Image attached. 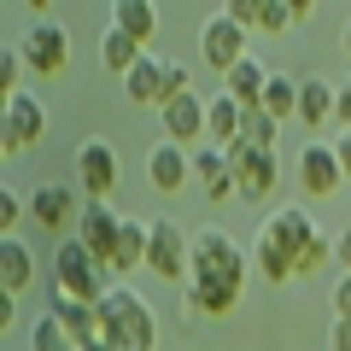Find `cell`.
Wrapping results in <instances>:
<instances>
[{"label": "cell", "instance_id": "8d00e7d4", "mask_svg": "<svg viewBox=\"0 0 351 351\" xmlns=\"http://www.w3.org/2000/svg\"><path fill=\"white\" fill-rule=\"evenodd\" d=\"M334 147H339V164H346V182H351V129H346V135L334 141Z\"/></svg>", "mask_w": 351, "mask_h": 351}, {"label": "cell", "instance_id": "1f68e13d", "mask_svg": "<svg viewBox=\"0 0 351 351\" xmlns=\"http://www.w3.org/2000/svg\"><path fill=\"white\" fill-rule=\"evenodd\" d=\"M223 12H228V18H234V24H240V29H246V36H258V18H263V0H228Z\"/></svg>", "mask_w": 351, "mask_h": 351}, {"label": "cell", "instance_id": "484cf974", "mask_svg": "<svg viewBox=\"0 0 351 351\" xmlns=\"http://www.w3.org/2000/svg\"><path fill=\"white\" fill-rule=\"evenodd\" d=\"M141 59H147V47H141V41H129L123 29H106V36H100V64H106L112 76H129Z\"/></svg>", "mask_w": 351, "mask_h": 351}, {"label": "cell", "instance_id": "603a6c76", "mask_svg": "<svg viewBox=\"0 0 351 351\" xmlns=\"http://www.w3.org/2000/svg\"><path fill=\"white\" fill-rule=\"evenodd\" d=\"M112 29H123L129 41L147 47V41L158 36V6H152V0H117L112 6Z\"/></svg>", "mask_w": 351, "mask_h": 351}, {"label": "cell", "instance_id": "4dcf8cb0", "mask_svg": "<svg viewBox=\"0 0 351 351\" xmlns=\"http://www.w3.org/2000/svg\"><path fill=\"white\" fill-rule=\"evenodd\" d=\"M29 217V199H18L12 188L0 193V234H18V223Z\"/></svg>", "mask_w": 351, "mask_h": 351}, {"label": "cell", "instance_id": "ffe728a7", "mask_svg": "<svg viewBox=\"0 0 351 351\" xmlns=\"http://www.w3.org/2000/svg\"><path fill=\"white\" fill-rule=\"evenodd\" d=\"M147 246H152V223H135V217H123V228H117V246H112V276H129V269H147Z\"/></svg>", "mask_w": 351, "mask_h": 351}, {"label": "cell", "instance_id": "2e32d148", "mask_svg": "<svg viewBox=\"0 0 351 351\" xmlns=\"http://www.w3.org/2000/svg\"><path fill=\"white\" fill-rule=\"evenodd\" d=\"M0 287H6L12 304L36 287V252H29L18 234H0Z\"/></svg>", "mask_w": 351, "mask_h": 351}, {"label": "cell", "instance_id": "6da1fadb", "mask_svg": "<svg viewBox=\"0 0 351 351\" xmlns=\"http://www.w3.org/2000/svg\"><path fill=\"white\" fill-rule=\"evenodd\" d=\"M100 316H106V346L112 351H152L158 346V311H152L147 293H135V287L117 281L100 299Z\"/></svg>", "mask_w": 351, "mask_h": 351}, {"label": "cell", "instance_id": "ba28073f", "mask_svg": "<svg viewBox=\"0 0 351 351\" xmlns=\"http://www.w3.org/2000/svg\"><path fill=\"white\" fill-rule=\"evenodd\" d=\"M228 170H234V199H246V205H263L281 182L276 152H252V147H228Z\"/></svg>", "mask_w": 351, "mask_h": 351}, {"label": "cell", "instance_id": "8fae6325", "mask_svg": "<svg viewBox=\"0 0 351 351\" xmlns=\"http://www.w3.org/2000/svg\"><path fill=\"white\" fill-rule=\"evenodd\" d=\"M299 188L311 193V199H328V193L346 188V164H339L334 141H311V147L299 152Z\"/></svg>", "mask_w": 351, "mask_h": 351}, {"label": "cell", "instance_id": "e575fe53", "mask_svg": "<svg viewBox=\"0 0 351 351\" xmlns=\"http://www.w3.org/2000/svg\"><path fill=\"white\" fill-rule=\"evenodd\" d=\"M328 346H334V351H351V322H346V316H334V328H328Z\"/></svg>", "mask_w": 351, "mask_h": 351}, {"label": "cell", "instance_id": "ac0fdd59", "mask_svg": "<svg viewBox=\"0 0 351 351\" xmlns=\"http://www.w3.org/2000/svg\"><path fill=\"white\" fill-rule=\"evenodd\" d=\"M117 228H123V217L112 211V205H88L82 223H76V240H82L88 252L100 263H112V246H117Z\"/></svg>", "mask_w": 351, "mask_h": 351}, {"label": "cell", "instance_id": "e0dca14e", "mask_svg": "<svg viewBox=\"0 0 351 351\" xmlns=\"http://www.w3.org/2000/svg\"><path fill=\"white\" fill-rule=\"evenodd\" d=\"M269 76H276V71H269L258 53H246V59H240L234 71L223 76V94L240 106V112H246V106H263V88H269Z\"/></svg>", "mask_w": 351, "mask_h": 351}, {"label": "cell", "instance_id": "44dd1931", "mask_svg": "<svg viewBox=\"0 0 351 351\" xmlns=\"http://www.w3.org/2000/svg\"><path fill=\"white\" fill-rule=\"evenodd\" d=\"M334 94H339V82H328V76H304V82H299V123L304 129H334Z\"/></svg>", "mask_w": 351, "mask_h": 351}, {"label": "cell", "instance_id": "5b68a950", "mask_svg": "<svg viewBox=\"0 0 351 351\" xmlns=\"http://www.w3.org/2000/svg\"><path fill=\"white\" fill-rule=\"evenodd\" d=\"M41 135H47V106L36 100V94H6V106H0V152L6 158H18V152L41 147Z\"/></svg>", "mask_w": 351, "mask_h": 351}, {"label": "cell", "instance_id": "d590c367", "mask_svg": "<svg viewBox=\"0 0 351 351\" xmlns=\"http://www.w3.org/2000/svg\"><path fill=\"white\" fill-rule=\"evenodd\" d=\"M334 263L351 276V228H346V234H334Z\"/></svg>", "mask_w": 351, "mask_h": 351}, {"label": "cell", "instance_id": "74e56055", "mask_svg": "<svg viewBox=\"0 0 351 351\" xmlns=\"http://www.w3.org/2000/svg\"><path fill=\"white\" fill-rule=\"evenodd\" d=\"M346 59H351V24H346Z\"/></svg>", "mask_w": 351, "mask_h": 351}, {"label": "cell", "instance_id": "cb8c5ba5", "mask_svg": "<svg viewBox=\"0 0 351 351\" xmlns=\"http://www.w3.org/2000/svg\"><path fill=\"white\" fill-rule=\"evenodd\" d=\"M240 117H246V112H240L228 94H217V100H211V117H205V141H211L217 152L240 147Z\"/></svg>", "mask_w": 351, "mask_h": 351}, {"label": "cell", "instance_id": "d4e9b609", "mask_svg": "<svg viewBox=\"0 0 351 351\" xmlns=\"http://www.w3.org/2000/svg\"><path fill=\"white\" fill-rule=\"evenodd\" d=\"M299 82H304V76H287V71L269 76V88H263V112L276 117V123H293V117H299Z\"/></svg>", "mask_w": 351, "mask_h": 351}, {"label": "cell", "instance_id": "52a82bcc", "mask_svg": "<svg viewBox=\"0 0 351 351\" xmlns=\"http://www.w3.org/2000/svg\"><path fill=\"white\" fill-rule=\"evenodd\" d=\"M82 211H88V199H82L76 188H64V182H47V188L29 193V223H36L41 234L71 240V228L82 223Z\"/></svg>", "mask_w": 351, "mask_h": 351}, {"label": "cell", "instance_id": "9a60e30c", "mask_svg": "<svg viewBox=\"0 0 351 351\" xmlns=\"http://www.w3.org/2000/svg\"><path fill=\"white\" fill-rule=\"evenodd\" d=\"M182 299H188V311H193V316H234V311H240V299H246V287H234V281H205V276H188Z\"/></svg>", "mask_w": 351, "mask_h": 351}, {"label": "cell", "instance_id": "d6a6232c", "mask_svg": "<svg viewBox=\"0 0 351 351\" xmlns=\"http://www.w3.org/2000/svg\"><path fill=\"white\" fill-rule=\"evenodd\" d=\"M334 129L339 135L351 129V82H339V94H334Z\"/></svg>", "mask_w": 351, "mask_h": 351}, {"label": "cell", "instance_id": "30bf717a", "mask_svg": "<svg viewBox=\"0 0 351 351\" xmlns=\"http://www.w3.org/2000/svg\"><path fill=\"white\" fill-rule=\"evenodd\" d=\"M24 59H29V76H36V82H53V76L71 71V36L47 18V24H36L24 36Z\"/></svg>", "mask_w": 351, "mask_h": 351}, {"label": "cell", "instance_id": "8992f818", "mask_svg": "<svg viewBox=\"0 0 351 351\" xmlns=\"http://www.w3.org/2000/svg\"><path fill=\"white\" fill-rule=\"evenodd\" d=\"M71 164H76V176H82V199L88 205H106L117 193V147L112 141H100V135H88V141H76L71 147Z\"/></svg>", "mask_w": 351, "mask_h": 351}, {"label": "cell", "instance_id": "83f0119b", "mask_svg": "<svg viewBox=\"0 0 351 351\" xmlns=\"http://www.w3.org/2000/svg\"><path fill=\"white\" fill-rule=\"evenodd\" d=\"M29 351H82V346H76V339L64 334V322L47 311V316H36V328H29Z\"/></svg>", "mask_w": 351, "mask_h": 351}, {"label": "cell", "instance_id": "f1b7e54d", "mask_svg": "<svg viewBox=\"0 0 351 351\" xmlns=\"http://www.w3.org/2000/svg\"><path fill=\"white\" fill-rule=\"evenodd\" d=\"M24 76H29L24 41H6V47H0V88H6V94H24Z\"/></svg>", "mask_w": 351, "mask_h": 351}, {"label": "cell", "instance_id": "9c48e42d", "mask_svg": "<svg viewBox=\"0 0 351 351\" xmlns=\"http://www.w3.org/2000/svg\"><path fill=\"white\" fill-rule=\"evenodd\" d=\"M246 41H252V36H246L228 12H211V18H205V29H199V59L211 64L217 76H228L240 59H246Z\"/></svg>", "mask_w": 351, "mask_h": 351}, {"label": "cell", "instance_id": "7a4b0ae2", "mask_svg": "<svg viewBox=\"0 0 351 351\" xmlns=\"http://www.w3.org/2000/svg\"><path fill=\"white\" fill-rule=\"evenodd\" d=\"M112 287H117V276L82 246V240H76V234L59 240V252H53V293H64V299H82V304H100Z\"/></svg>", "mask_w": 351, "mask_h": 351}, {"label": "cell", "instance_id": "d6986e66", "mask_svg": "<svg viewBox=\"0 0 351 351\" xmlns=\"http://www.w3.org/2000/svg\"><path fill=\"white\" fill-rule=\"evenodd\" d=\"M53 316L64 322V334H71L76 346H94V339H106V316H100V304H82V299H64V293H53Z\"/></svg>", "mask_w": 351, "mask_h": 351}, {"label": "cell", "instance_id": "4316f807", "mask_svg": "<svg viewBox=\"0 0 351 351\" xmlns=\"http://www.w3.org/2000/svg\"><path fill=\"white\" fill-rule=\"evenodd\" d=\"M276 135H281V123L263 106H246V117H240V147H252V152H276Z\"/></svg>", "mask_w": 351, "mask_h": 351}, {"label": "cell", "instance_id": "7402d4cb", "mask_svg": "<svg viewBox=\"0 0 351 351\" xmlns=\"http://www.w3.org/2000/svg\"><path fill=\"white\" fill-rule=\"evenodd\" d=\"M193 176L205 182V199H211V205L234 199V170H228V152H217V147H199V152H193Z\"/></svg>", "mask_w": 351, "mask_h": 351}, {"label": "cell", "instance_id": "5bb4252c", "mask_svg": "<svg viewBox=\"0 0 351 351\" xmlns=\"http://www.w3.org/2000/svg\"><path fill=\"white\" fill-rule=\"evenodd\" d=\"M205 117H211V100H199V94L170 100L164 106V141H176V147L188 152L193 141H205Z\"/></svg>", "mask_w": 351, "mask_h": 351}, {"label": "cell", "instance_id": "f546056e", "mask_svg": "<svg viewBox=\"0 0 351 351\" xmlns=\"http://www.w3.org/2000/svg\"><path fill=\"white\" fill-rule=\"evenodd\" d=\"M299 18H293V0H263V18H258V29L263 36H281V29H293Z\"/></svg>", "mask_w": 351, "mask_h": 351}, {"label": "cell", "instance_id": "836d02e7", "mask_svg": "<svg viewBox=\"0 0 351 351\" xmlns=\"http://www.w3.org/2000/svg\"><path fill=\"white\" fill-rule=\"evenodd\" d=\"M334 316H346V322H351V276L334 281Z\"/></svg>", "mask_w": 351, "mask_h": 351}, {"label": "cell", "instance_id": "7c38bea8", "mask_svg": "<svg viewBox=\"0 0 351 351\" xmlns=\"http://www.w3.org/2000/svg\"><path fill=\"white\" fill-rule=\"evenodd\" d=\"M188 176H193V152H182L176 141H158V147L147 152V182H152V193H182L188 188Z\"/></svg>", "mask_w": 351, "mask_h": 351}, {"label": "cell", "instance_id": "277c9868", "mask_svg": "<svg viewBox=\"0 0 351 351\" xmlns=\"http://www.w3.org/2000/svg\"><path fill=\"white\" fill-rule=\"evenodd\" d=\"M152 223V246H147V269L158 281H182V287H188V276H193V240L182 234V223H176V217H147Z\"/></svg>", "mask_w": 351, "mask_h": 351}, {"label": "cell", "instance_id": "4fadbf2b", "mask_svg": "<svg viewBox=\"0 0 351 351\" xmlns=\"http://www.w3.org/2000/svg\"><path fill=\"white\" fill-rule=\"evenodd\" d=\"M129 100L135 106H152V112H164L170 106V59H158V53H147V59L135 64V71L123 76Z\"/></svg>", "mask_w": 351, "mask_h": 351}, {"label": "cell", "instance_id": "3957f363", "mask_svg": "<svg viewBox=\"0 0 351 351\" xmlns=\"http://www.w3.org/2000/svg\"><path fill=\"white\" fill-rule=\"evenodd\" d=\"M193 276H205V281H234V287H246L252 258L240 252V240L228 234V228H205V234H193Z\"/></svg>", "mask_w": 351, "mask_h": 351}]
</instances>
